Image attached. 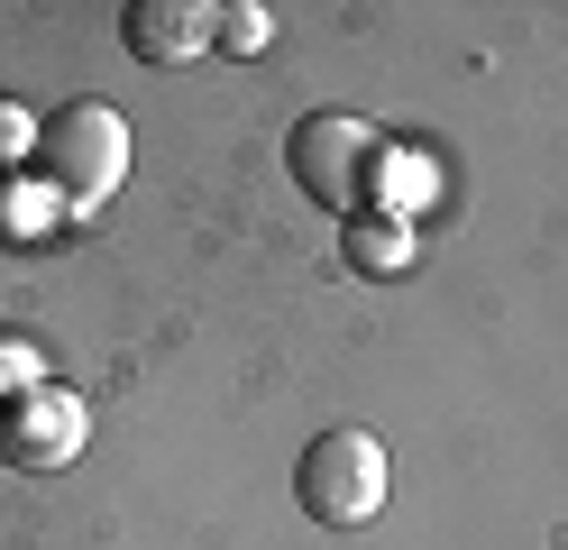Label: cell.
<instances>
[{"instance_id": "cell-1", "label": "cell", "mask_w": 568, "mask_h": 550, "mask_svg": "<svg viewBox=\"0 0 568 550\" xmlns=\"http://www.w3.org/2000/svg\"><path fill=\"white\" fill-rule=\"evenodd\" d=\"M120 174H129V120L111 101H64L55 120H38V183L47 193L92 211L120 193Z\"/></svg>"}, {"instance_id": "cell-6", "label": "cell", "mask_w": 568, "mask_h": 550, "mask_svg": "<svg viewBox=\"0 0 568 550\" xmlns=\"http://www.w3.org/2000/svg\"><path fill=\"white\" fill-rule=\"evenodd\" d=\"M348 267H367V276H404V267H413V220H385V211L348 220Z\"/></svg>"}, {"instance_id": "cell-5", "label": "cell", "mask_w": 568, "mask_h": 550, "mask_svg": "<svg viewBox=\"0 0 568 550\" xmlns=\"http://www.w3.org/2000/svg\"><path fill=\"white\" fill-rule=\"evenodd\" d=\"M120 37H129L138 64H193V56L221 47V10L211 0H129Z\"/></svg>"}, {"instance_id": "cell-7", "label": "cell", "mask_w": 568, "mask_h": 550, "mask_svg": "<svg viewBox=\"0 0 568 550\" xmlns=\"http://www.w3.org/2000/svg\"><path fill=\"white\" fill-rule=\"evenodd\" d=\"M367 183L385 193V220H404V202L422 193V183H432V166H422V157H376V166H367Z\"/></svg>"}, {"instance_id": "cell-4", "label": "cell", "mask_w": 568, "mask_h": 550, "mask_svg": "<svg viewBox=\"0 0 568 550\" xmlns=\"http://www.w3.org/2000/svg\"><path fill=\"white\" fill-rule=\"evenodd\" d=\"M83 440H92V403L74 386H28L19 403H0V459L28 468V477H55V468H74L83 459Z\"/></svg>"}, {"instance_id": "cell-3", "label": "cell", "mask_w": 568, "mask_h": 550, "mask_svg": "<svg viewBox=\"0 0 568 550\" xmlns=\"http://www.w3.org/2000/svg\"><path fill=\"white\" fill-rule=\"evenodd\" d=\"M284 166H294V183H303L322 211H348V220H358L367 166H376V129L348 120V110H303L294 138H284Z\"/></svg>"}, {"instance_id": "cell-8", "label": "cell", "mask_w": 568, "mask_h": 550, "mask_svg": "<svg viewBox=\"0 0 568 550\" xmlns=\"http://www.w3.org/2000/svg\"><path fill=\"white\" fill-rule=\"evenodd\" d=\"M28 386H47V358L19 340V330H0V403H19Z\"/></svg>"}, {"instance_id": "cell-9", "label": "cell", "mask_w": 568, "mask_h": 550, "mask_svg": "<svg viewBox=\"0 0 568 550\" xmlns=\"http://www.w3.org/2000/svg\"><path fill=\"white\" fill-rule=\"evenodd\" d=\"M266 10H257V0H230V10H221V56H266Z\"/></svg>"}, {"instance_id": "cell-10", "label": "cell", "mask_w": 568, "mask_h": 550, "mask_svg": "<svg viewBox=\"0 0 568 550\" xmlns=\"http://www.w3.org/2000/svg\"><path fill=\"white\" fill-rule=\"evenodd\" d=\"M19 166H38V120L19 101H0V174H19Z\"/></svg>"}, {"instance_id": "cell-2", "label": "cell", "mask_w": 568, "mask_h": 550, "mask_svg": "<svg viewBox=\"0 0 568 550\" xmlns=\"http://www.w3.org/2000/svg\"><path fill=\"white\" fill-rule=\"evenodd\" d=\"M294 496H303V513L322 532H358V523H376L385 513V440L376 431H322L312 450L294 459Z\"/></svg>"}, {"instance_id": "cell-11", "label": "cell", "mask_w": 568, "mask_h": 550, "mask_svg": "<svg viewBox=\"0 0 568 550\" xmlns=\"http://www.w3.org/2000/svg\"><path fill=\"white\" fill-rule=\"evenodd\" d=\"M19 230H28V211H19L10 193H0V239H19Z\"/></svg>"}]
</instances>
